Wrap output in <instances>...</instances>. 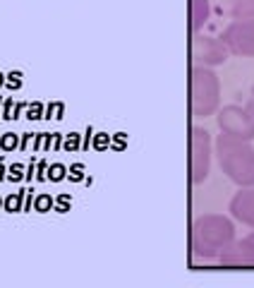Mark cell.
I'll use <instances>...</instances> for the list:
<instances>
[{"mask_svg":"<svg viewBox=\"0 0 254 288\" xmlns=\"http://www.w3.org/2000/svg\"><path fill=\"white\" fill-rule=\"evenodd\" d=\"M218 163L232 183L240 187L254 185V149L247 140H238L232 135H218L216 140Z\"/></svg>","mask_w":254,"mask_h":288,"instance_id":"1","label":"cell"},{"mask_svg":"<svg viewBox=\"0 0 254 288\" xmlns=\"http://www.w3.org/2000/svg\"><path fill=\"white\" fill-rule=\"evenodd\" d=\"M235 240V226L230 219L218 214H206L192 226V250L197 257H218Z\"/></svg>","mask_w":254,"mask_h":288,"instance_id":"2","label":"cell"},{"mask_svg":"<svg viewBox=\"0 0 254 288\" xmlns=\"http://www.w3.org/2000/svg\"><path fill=\"white\" fill-rule=\"evenodd\" d=\"M218 96H221V82L216 72L204 65L192 70V113L197 118H206L216 111Z\"/></svg>","mask_w":254,"mask_h":288,"instance_id":"3","label":"cell"},{"mask_svg":"<svg viewBox=\"0 0 254 288\" xmlns=\"http://www.w3.org/2000/svg\"><path fill=\"white\" fill-rule=\"evenodd\" d=\"M221 132L232 135L238 140H254V101L247 106H225L218 113Z\"/></svg>","mask_w":254,"mask_h":288,"instance_id":"4","label":"cell"},{"mask_svg":"<svg viewBox=\"0 0 254 288\" xmlns=\"http://www.w3.org/2000/svg\"><path fill=\"white\" fill-rule=\"evenodd\" d=\"M223 46L232 55H254V20H238L223 31Z\"/></svg>","mask_w":254,"mask_h":288,"instance_id":"5","label":"cell"},{"mask_svg":"<svg viewBox=\"0 0 254 288\" xmlns=\"http://www.w3.org/2000/svg\"><path fill=\"white\" fill-rule=\"evenodd\" d=\"M209 161H211V140L204 127H192V183L199 185L209 178Z\"/></svg>","mask_w":254,"mask_h":288,"instance_id":"6","label":"cell"},{"mask_svg":"<svg viewBox=\"0 0 254 288\" xmlns=\"http://www.w3.org/2000/svg\"><path fill=\"white\" fill-rule=\"evenodd\" d=\"M192 58L204 67L211 65H221L228 60V48L223 46L221 39L214 36H195L192 41Z\"/></svg>","mask_w":254,"mask_h":288,"instance_id":"7","label":"cell"},{"mask_svg":"<svg viewBox=\"0 0 254 288\" xmlns=\"http://www.w3.org/2000/svg\"><path fill=\"white\" fill-rule=\"evenodd\" d=\"M218 262L223 266H230V269L254 266V233H249V236L238 240V243L232 240V243L218 255Z\"/></svg>","mask_w":254,"mask_h":288,"instance_id":"8","label":"cell"},{"mask_svg":"<svg viewBox=\"0 0 254 288\" xmlns=\"http://www.w3.org/2000/svg\"><path fill=\"white\" fill-rule=\"evenodd\" d=\"M230 214L238 221L247 223L254 228V185L249 190H240L230 200Z\"/></svg>","mask_w":254,"mask_h":288,"instance_id":"9","label":"cell"},{"mask_svg":"<svg viewBox=\"0 0 254 288\" xmlns=\"http://www.w3.org/2000/svg\"><path fill=\"white\" fill-rule=\"evenodd\" d=\"M209 0H189V17H192V31H199L209 22Z\"/></svg>","mask_w":254,"mask_h":288,"instance_id":"10","label":"cell"},{"mask_svg":"<svg viewBox=\"0 0 254 288\" xmlns=\"http://www.w3.org/2000/svg\"><path fill=\"white\" fill-rule=\"evenodd\" d=\"M230 15L235 20H254V0H230Z\"/></svg>","mask_w":254,"mask_h":288,"instance_id":"11","label":"cell"},{"mask_svg":"<svg viewBox=\"0 0 254 288\" xmlns=\"http://www.w3.org/2000/svg\"><path fill=\"white\" fill-rule=\"evenodd\" d=\"M24 195H27V190L10 192L8 197L3 200V209H5L8 214H19V212H24Z\"/></svg>","mask_w":254,"mask_h":288,"instance_id":"12","label":"cell"},{"mask_svg":"<svg viewBox=\"0 0 254 288\" xmlns=\"http://www.w3.org/2000/svg\"><path fill=\"white\" fill-rule=\"evenodd\" d=\"M53 204H55V200H53L51 195H46V192H41V195H36V197H34V212H38V214L51 212Z\"/></svg>","mask_w":254,"mask_h":288,"instance_id":"13","label":"cell"},{"mask_svg":"<svg viewBox=\"0 0 254 288\" xmlns=\"http://www.w3.org/2000/svg\"><path fill=\"white\" fill-rule=\"evenodd\" d=\"M62 116H65V104L62 101H51V104L46 106L44 111V118L46 120H62Z\"/></svg>","mask_w":254,"mask_h":288,"instance_id":"14","label":"cell"},{"mask_svg":"<svg viewBox=\"0 0 254 288\" xmlns=\"http://www.w3.org/2000/svg\"><path fill=\"white\" fill-rule=\"evenodd\" d=\"M0 149H3L5 154H10V151L19 149V140H17V135L15 132H3V135H0Z\"/></svg>","mask_w":254,"mask_h":288,"instance_id":"15","label":"cell"},{"mask_svg":"<svg viewBox=\"0 0 254 288\" xmlns=\"http://www.w3.org/2000/svg\"><path fill=\"white\" fill-rule=\"evenodd\" d=\"M62 149L65 151H79L82 149V135H77V132H70L62 137Z\"/></svg>","mask_w":254,"mask_h":288,"instance_id":"16","label":"cell"},{"mask_svg":"<svg viewBox=\"0 0 254 288\" xmlns=\"http://www.w3.org/2000/svg\"><path fill=\"white\" fill-rule=\"evenodd\" d=\"M65 178H68V166H62V163L48 166V180H51V183H60V180H65Z\"/></svg>","mask_w":254,"mask_h":288,"instance_id":"17","label":"cell"},{"mask_svg":"<svg viewBox=\"0 0 254 288\" xmlns=\"http://www.w3.org/2000/svg\"><path fill=\"white\" fill-rule=\"evenodd\" d=\"M91 144H94L96 151H105V149H111V135L108 132H94Z\"/></svg>","mask_w":254,"mask_h":288,"instance_id":"18","label":"cell"},{"mask_svg":"<svg viewBox=\"0 0 254 288\" xmlns=\"http://www.w3.org/2000/svg\"><path fill=\"white\" fill-rule=\"evenodd\" d=\"M22 77H24V74L19 72V70H12V72H8V74H5V87L12 89V91L22 89V84H24Z\"/></svg>","mask_w":254,"mask_h":288,"instance_id":"19","label":"cell"},{"mask_svg":"<svg viewBox=\"0 0 254 288\" xmlns=\"http://www.w3.org/2000/svg\"><path fill=\"white\" fill-rule=\"evenodd\" d=\"M68 178L72 183H82L84 178H87V168H84V163H72L68 168Z\"/></svg>","mask_w":254,"mask_h":288,"instance_id":"20","label":"cell"},{"mask_svg":"<svg viewBox=\"0 0 254 288\" xmlns=\"http://www.w3.org/2000/svg\"><path fill=\"white\" fill-rule=\"evenodd\" d=\"M44 111H46V106L41 101H31L27 106V120H41L44 118Z\"/></svg>","mask_w":254,"mask_h":288,"instance_id":"21","label":"cell"},{"mask_svg":"<svg viewBox=\"0 0 254 288\" xmlns=\"http://www.w3.org/2000/svg\"><path fill=\"white\" fill-rule=\"evenodd\" d=\"M70 207H72V197H70L68 192H62L58 200H55V204H53V209H55L58 214H68Z\"/></svg>","mask_w":254,"mask_h":288,"instance_id":"22","label":"cell"},{"mask_svg":"<svg viewBox=\"0 0 254 288\" xmlns=\"http://www.w3.org/2000/svg\"><path fill=\"white\" fill-rule=\"evenodd\" d=\"M8 180L10 183H19V180H24V166L22 163H12L8 168Z\"/></svg>","mask_w":254,"mask_h":288,"instance_id":"23","label":"cell"},{"mask_svg":"<svg viewBox=\"0 0 254 288\" xmlns=\"http://www.w3.org/2000/svg\"><path fill=\"white\" fill-rule=\"evenodd\" d=\"M125 147H127V135L125 132L111 135V149H115V151H122Z\"/></svg>","mask_w":254,"mask_h":288,"instance_id":"24","label":"cell"},{"mask_svg":"<svg viewBox=\"0 0 254 288\" xmlns=\"http://www.w3.org/2000/svg\"><path fill=\"white\" fill-rule=\"evenodd\" d=\"M12 108H15V106H12V99H5V101H3V113H0V118L12 120Z\"/></svg>","mask_w":254,"mask_h":288,"instance_id":"25","label":"cell"},{"mask_svg":"<svg viewBox=\"0 0 254 288\" xmlns=\"http://www.w3.org/2000/svg\"><path fill=\"white\" fill-rule=\"evenodd\" d=\"M36 180H38V183L48 180V163H46V161H38V166H36Z\"/></svg>","mask_w":254,"mask_h":288,"instance_id":"26","label":"cell"},{"mask_svg":"<svg viewBox=\"0 0 254 288\" xmlns=\"http://www.w3.org/2000/svg\"><path fill=\"white\" fill-rule=\"evenodd\" d=\"M62 137H65V135H60V132H53L51 135V149H53V151L62 149Z\"/></svg>","mask_w":254,"mask_h":288,"instance_id":"27","label":"cell"},{"mask_svg":"<svg viewBox=\"0 0 254 288\" xmlns=\"http://www.w3.org/2000/svg\"><path fill=\"white\" fill-rule=\"evenodd\" d=\"M94 137V127H87V132H84V140H82V151H89V142Z\"/></svg>","mask_w":254,"mask_h":288,"instance_id":"28","label":"cell"},{"mask_svg":"<svg viewBox=\"0 0 254 288\" xmlns=\"http://www.w3.org/2000/svg\"><path fill=\"white\" fill-rule=\"evenodd\" d=\"M27 101H19V104H15V108H12V120H17L19 116H22V111H27Z\"/></svg>","mask_w":254,"mask_h":288,"instance_id":"29","label":"cell"},{"mask_svg":"<svg viewBox=\"0 0 254 288\" xmlns=\"http://www.w3.org/2000/svg\"><path fill=\"white\" fill-rule=\"evenodd\" d=\"M44 140H46V132L34 135V151H41V149H44Z\"/></svg>","mask_w":254,"mask_h":288,"instance_id":"30","label":"cell"},{"mask_svg":"<svg viewBox=\"0 0 254 288\" xmlns=\"http://www.w3.org/2000/svg\"><path fill=\"white\" fill-rule=\"evenodd\" d=\"M34 173H36V161L31 159L29 166H27V173H24V180H31V178H34Z\"/></svg>","mask_w":254,"mask_h":288,"instance_id":"31","label":"cell"},{"mask_svg":"<svg viewBox=\"0 0 254 288\" xmlns=\"http://www.w3.org/2000/svg\"><path fill=\"white\" fill-rule=\"evenodd\" d=\"M31 192H34V190H27V195H24V212H31V204H34Z\"/></svg>","mask_w":254,"mask_h":288,"instance_id":"32","label":"cell"},{"mask_svg":"<svg viewBox=\"0 0 254 288\" xmlns=\"http://www.w3.org/2000/svg\"><path fill=\"white\" fill-rule=\"evenodd\" d=\"M31 137H34L31 132H24V135H22V142H19V149H22V151L27 149V144H29V140H31Z\"/></svg>","mask_w":254,"mask_h":288,"instance_id":"33","label":"cell"},{"mask_svg":"<svg viewBox=\"0 0 254 288\" xmlns=\"http://www.w3.org/2000/svg\"><path fill=\"white\" fill-rule=\"evenodd\" d=\"M0 180H8V173H5V163L0 159Z\"/></svg>","mask_w":254,"mask_h":288,"instance_id":"34","label":"cell"},{"mask_svg":"<svg viewBox=\"0 0 254 288\" xmlns=\"http://www.w3.org/2000/svg\"><path fill=\"white\" fill-rule=\"evenodd\" d=\"M0 87H5V74L0 72Z\"/></svg>","mask_w":254,"mask_h":288,"instance_id":"35","label":"cell"},{"mask_svg":"<svg viewBox=\"0 0 254 288\" xmlns=\"http://www.w3.org/2000/svg\"><path fill=\"white\" fill-rule=\"evenodd\" d=\"M0 113H3V99H0Z\"/></svg>","mask_w":254,"mask_h":288,"instance_id":"36","label":"cell"},{"mask_svg":"<svg viewBox=\"0 0 254 288\" xmlns=\"http://www.w3.org/2000/svg\"><path fill=\"white\" fill-rule=\"evenodd\" d=\"M0 209H3V197H0Z\"/></svg>","mask_w":254,"mask_h":288,"instance_id":"37","label":"cell"}]
</instances>
